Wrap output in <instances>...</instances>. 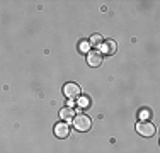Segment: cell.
I'll return each mask as SVG.
<instances>
[{
	"label": "cell",
	"instance_id": "6da1fadb",
	"mask_svg": "<svg viewBox=\"0 0 160 153\" xmlns=\"http://www.w3.org/2000/svg\"><path fill=\"white\" fill-rule=\"evenodd\" d=\"M72 126H73L77 131H89L90 126H92V121H90V117L87 116V114H75L73 119H72Z\"/></svg>",
	"mask_w": 160,
	"mask_h": 153
},
{
	"label": "cell",
	"instance_id": "7a4b0ae2",
	"mask_svg": "<svg viewBox=\"0 0 160 153\" xmlns=\"http://www.w3.org/2000/svg\"><path fill=\"white\" fill-rule=\"evenodd\" d=\"M63 94H65V97H67L68 101L73 102L80 97V87L77 85V83L70 82V83H67V85L63 87Z\"/></svg>",
	"mask_w": 160,
	"mask_h": 153
},
{
	"label": "cell",
	"instance_id": "3957f363",
	"mask_svg": "<svg viewBox=\"0 0 160 153\" xmlns=\"http://www.w3.org/2000/svg\"><path fill=\"white\" fill-rule=\"evenodd\" d=\"M136 133L145 136V138H150V136L155 135V126L148 121H140L138 124H136Z\"/></svg>",
	"mask_w": 160,
	"mask_h": 153
},
{
	"label": "cell",
	"instance_id": "277c9868",
	"mask_svg": "<svg viewBox=\"0 0 160 153\" xmlns=\"http://www.w3.org/2000/svg\"><path fill=\"white\" fill-rule=\"evenodd\" d=\"M55 136L60 138V140H65V138L70 136V126H68V122H58V124H55Z\"/></svg>",
	"mask_w": 160,
	"mask_h": 153
},
{
	"label": "cell",
	"instance_id": "5b68a950",
	"mask_svg": "<svg viewBox=\"0 0 160 153\" xmlns=\"http://www.w3.org/2000/svg\"><path fill=\"white\" fill-rule=\"evenodd\" d=\"M87 63H89L90 67H99V65L102 63V53L97 51V49H90V51L87 53Z\"/></svg>",
	"mask_w": 160,
	"mask_h": 153
},
{
	"label": "cell",
	"instance_id": "8992f818",
	"mask_svg": "<svg viewBox=\"0 0 160 153\" xmlns=\"http://www.w3.org/2000/svg\"><path fill=\"white\" fill-rule=\"evenodd\" d=\"M101 48L106 55H114V53H116V43H114V41H106V43L101 44Z\"/></svg>",
	"mask_w": 160,
	"mask_h": 153
},
{
	"label": "cell",
	"instance_id": "52a82bcc",
	"mask_svg": "<svg viewBox=\"0 0 160 153\" xmlns=\"http://www.w3.org/2000/svg\"><path fill=\"white\" fill-rule=\"evenodd\" d=\"M60 116H62V119L65 121V122H68V121H72L73 119V109L72 107H65V109H62L60 111Z\"/></svg>",
	"mask_w": 160,
	"mask_h": 153
},
{
	"label": "cell",
	"instance_id": "ba28073f",
	"mask_svg": "<svg viewBox=\"0 0 160 153\" xmlns=\"http://www.w3.org/2000/svg\"><path fill=\"white\" fill-rule=\"evenodd\" d=\"M89 43H90V46H96V48H97V46L102 44V36H101V34H94V36L90 37Z\"/></svg>",
	"mask_w": 160,
	"mask_h": 153
},
{
	"label": "cell",
	"instance_id": "9c48e42d",
	"mask_svg": "<svg viewBox=\"0 0 160 153\" xmlns=\"http://www.w3.org/2000/svg\"><path fill=\"white\" fill-rule=\"evenodd\" d=\"M78 49L82 53H89L90 51V43H89V41H82V43L78 44Z\"/></svg>",
	"mask_w": 160,
	"mask_h": 153
},
{
	"label": "cell",
	"instance_id": "30bf717a",
	"mask_svg": "<svg viewBox=\"0 0 160 153\" xmlns=\"http://www.w3.org/2000/svg\"><path fill=\"white\" fill-rule=\"evenodd\" d=\"M78 106H80V107H89V106H90L89 97H82V99L78 101Z\"/></svg>",
	"mask_w": 160,
	"mask_h": 153
},
{
	"label": "cell",
	"instance_id": "8fae6325",
	"mask_svg": "<svg viewBox=\"0 0 160 153\" xmlns=\"http://www.w3.org/2000/svg\"><path fill=\"white\" fill-rule=\"evenodd\" d=\"M148 116H150V112H148V111H142V117H143V119H147Z\"/></svg>",
	"mask_w": 160,
	"mask_h": 153
}]
</instances>
